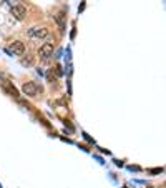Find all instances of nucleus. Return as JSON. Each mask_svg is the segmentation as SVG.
Listing matches in <instances>:
<instances>
[{
	"label": "nucleus",
	"instance_id": "nucleus-1",
	"mask_svg": "<svg viewBox=\"0 0 166 188\" xmlns=\"http://www.w3.org/2000/svg\"><path fill=\"white\" fill-rule=\"evenodd\" d=\"M22 90H23L25 95H28V97H35V95L38 93V85L35 83V82H27V83H23Z\"/></svg>",
	"mask_w": 166,
	"mask_h": 188
},
{
	"label": "nucleus",
	"instance_id": "nucleus-2",
	"mask_svg": "<svg viewBox=\"0 0 166 188\" xmlns=\"http://www.w3.org/2000/svg\"><path fill=\"white\" fill-rule=\"evenodd\" d=\"M38 55H40L42 58H48L50 55H53V44H50V42L43 44L40 47V50H38Z\"/></svg>",
	"mask_w": 166,
	"mask_h": 188
},
{
	"label": "nucleus",
	"instance_id": "nucleus-3",
	"mask_svg": "<svg viewBox=\"0 0 166 188\" xmlns=\"http://www.w3.org/2000/svg\"><path fill=\"white\" fill-rule=\"evenodd\" d=\"M12 15L17 20H23L27 15V9L23 5H12Z\"/></svg>",
	"mask_w": 166,
	"mask_h": 188
},
{
	"label": "nucleus",
	"instance_id": "nucleus-4",
	"mask_svg": "<svg viewBox=\"0 0 166 188\" xmlns=\"http://www.w3.org/2000/svg\"><path fill=\"white\" fill-rule=\"evenodd\" d=\"M28 35L30 37H37V38H45V37H48V30L47 28H40V27H33L28 30Z\"/></svg>",
	"mask_w": 166,
	"mask_h": 188
},
{
	"label": "nucleus",
	"instance_id": "nucleus-5",
	"mask_svg": "<svg viewBox=\"0 0 166 188\" xmlns=\"http://www.w3.org/2000/svg\"><path fill=\"white\" fill-rule=\"evenodd\" d=\"M0 85H2L3 90H5L8 95H12V97H15V98L19 97V92H17V88L13 87V85L10 83V82H7V80H0Z\"/></svg>",
	"mask_w": 166,
	"mask_h": 188
},
{
	"label": "nucleus",
	"instance_id": "nucleus-6",
	"mask_svg": "<svg viewBox=\"0 0 166 188\" xmlns=\"http://www.w3.org/2000/svg\"><path fill=\"white\" fill-rule=\"evenodd\" d=\"M10 52H13L15 55H23V52H25V44L20 40H15L12 45H10Z\"/></svg>",
	"mask_w": 166,
	"mask_h": 188
},
{
	"label": "nucleus",
	"instance_id": "nucleus-7",
	"mask_svg": "<svg viewBox=\"0 0 166 188\" xmlns=\"http://www.w3.org/2000/svg\"><path fill=\"white\" fill-rule=\"evenodd\" d=\"M65 17L66 15H65V12H63V10L55 15V22L58 23V27H60V30H62V32H65Z\"/></svg>",
	"mask_w": 166,
	"mask_h": 188
},
{
	"label": "nucleus",
	"instance_id": "nucleus-8",
	"mask_svg": "<svg viewBox=\"0 0 166 188\" xmlns=\"http://www.w3.org/2000/svg\"><path fill=\"white\" fill-rule=\"evenodd\" d=\"M55 72H56V75H58V77H62V75H63V70H62V67H55Z\"/></svg>",
	"mask_w": 166,
	"mask_h": 188
}]
</instances>
